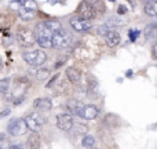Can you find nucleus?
<instances>
[{
	"instance_id": "1",
	"label": "nucleus",
	"mask_w": 157,
	"mask_h": 149,
	"mask_svg": "<svg viewBox=\"0 0 157 149\" xmlns=\"http://www.w3.org/2000/svg\"><path fill=\"white\" fill-rule=\"evenodd\" d=\"M52 35L54 33L44 25V22L37 24L35 28V36H36V43L43 49H51L54 47L52 44Z\"/></svg>"
},
{
	"instance_id": "2",
	"label": "nucleus",
	"mask_w": 157,
	"mask_h": 149,
	"mask_svg": "<svg viewBox=\"0 0 157 149\" xmlns=\"http://www.w3.org/2000/svg\"><path fill=\"white\" fill-rule=\"evenodd\" d=\"M24 60L25 62H28L29 65L36 66V68H40L44 62L47 61V55L44 51H40V50H33V51H26L24 53Z\"/></svg>"
},
{
	"instance_id": "3",
	"label": "nucleus",
	"mask_w": 157,
	"mask_h": 149,
	"mask_svg": "<svg viewBox=\"0 0 157 149\" xmlns=\"http://www.w3.org/2000/svg\"><path fill=\"white\" fill-rule=\"evenodd\" d=\"M17 40H18L19 46L25 47V49H29V47H32L36 43L35 32H32L28 28H19L18 32H17Z\"/></svg>"
},
{
	"instance_id": "4",
	"label": "nucleus",
	"mask_w": 157,
	"mask_h": 149,
	"mask_svg": "<svg viewBox=\"0 0 157 149\" xmlns=\"http://www.w3.org/2000/svg\"><path fill=\"white\" fill-rule=\"evenodd\" d=\"M72 43V36L68 30L59 29L57 32H54L52 35V44L57 49H66L69 44Z\"/></svg>"
},
{
	"instance_id": "5",
	"label": "nucleus",
	"mask_w": 157,
	"mask_h": 149,
	"mask_svg": "<svg viewBox=\"0 0 157 149\" xmlns=\"http://www.w3.org/2000/svg\"><path fill=\"white\" fill-rule=\"evenodd\" d=\"M28 130H29V128H28L26 122L22 119H11L10 123H8V133L14 137L24 135Z\"/></svg>"
},
{
	"instance_id": "6",
	"label": "nucleus",
	"mask_w": 157,
	"mask_h": 149,
	"mask_svg": "<svg viewBox=\"0 0 157 149\" xmlns=\"http://www.w3.org/2000/svg\"><path fill=\"white\" fill-rule=\"evenodd\" d=\"M25 122H26V124H28V128L32 130L33 133H36V131L41 130V127L44 126L46 120H44V117L41 116L39 112H33V113L28 115L26 119H25Z\"/></svg>"
},
{
	"instance_id": "7",
	"label": "nucleus",
	"mask_w": 157,
	"mask_h": 149,
	"mask_svg": "<svg viewBox=\"0 0 157 149\" xmlns=\"http://www.w3.org/2000/svg\"><path fill=\"white\" fill-rule=\"evenodd\" d=\"M77 13L80 15V18L86 19V21H90L95 17V8L92 6V3H88V2H81L77 7Z\"/></svg>"
},
{
	"instance_id": "8",
	"label": "nucleus",
	"mask_w": 157,
	"mask_h": 149,
	"mask_svg": "<svg viewBox=\"0 0 157 149\" xmlns=\"http://www.w3.org/2000/svg\"><path fill=\"white\" fill-rule=\"evenodd\" d=\"M98 115H99V109H98L95 105L90 104V105H84L83 108H81L78 116L84 120H94L98 117Z\"/></svg>"
},
{
	"instance_id": "9",
	"label": "nucleus",
	"mask_w": 157,
	"mask_h": 149,
	"mask_svg": "<svg viewBox=\"0 0 157 149\" xmlns=\"http://www.w3.org/2000/svg\"><path fill=\"white\" fill-rule=\"evenodd\" d=\"M57 126L62 131H69L73 127V119L69 113H61L57 116Z\"/></svg>"
},
{
	"instance_id": "10",
	"label": "nucleus",
	"mask_w": 157,
	"mask_h": 149,
	"mask_svg": "<svg viewBox=\"0 0 157 149\" xmlns=\"http://www.w3.org/2000/svg\"><path fill=\"white\" fill-rule=\"evenodd\" d=\"M71 26L73 28L76 32H88L90 29H91V22L90 21H86V19L83 18H77V17H75V18H71Z\"/></svg>"
},
{
	"instance_id": "11",
	"label": "nucleus",
	"mask_w": 157,
	"mask_h": 149,
	"mask_svg": "<svg viewBox=\"0 0 157 149\" xmlns=\"http://www.w3.org/2000/svg\"><path fill=\"white\" fill-rule=\"evenodd\" d=\"M33 108L37 112H50L52 108V102L50 98H37L33 101Z\"/></svg>"
},
{
	"instance_id": "12",
	"label": "nucleus",
	"mask_w": 157,
	"mask_h": 149,
	"mask_svg": "<svg viewBox=\"0 0 157 149\" xmlns=\"http://www.w3.org/2000/svg\"><path fill=\"white\" fill-rule=\"evenodd\" d=\"M83 106L84 105H81L77 100H68L65 104V109L68 111V113L69 115H77V116H78V113H80Z\"/></svg>"
},
{
	"instance_id": "13",
	"label": "nucleus",
	"mask_w": 157,
	"mask_h": 149,
	"mask_svg": "<svg viewBox=\"0 0 157 149\" xmlns=\"http://www.w3.org/2000/svg\"><path fill=\"white\" fill-rule=\"evenodd\" d=\"M145 36L149 41L152 43H157V24H149L145 28Z\"/></svg>"
},
{
	"instance_id": "14",
	"label": "nucleus",
	"mask_w": 157,
	"mask_h": 149,
	"mask_svg": "<svg viewBox=\"0 0 157 149\" xmlns=\"http://www.w3.org/2000/svg\"><path fill=\"white\" fill-rule=\"evenodd\" d=\"M41 147V139H40V135L36 133H33L32 135L28 138V142H26V149H40Z\"/></svg>"
},
{
	"instance_id": "15",
	"label": "nucleus",
	"mask_w": 157,
	"mask_h": 149,
	"mask_svg": "<svg viewBox=\"0 0 157 149\" xmlns=\"http://www.w3.org/2000/svg\"><path fill=\"white\" fill-rule=\"evenodd\" d=\"M18 14H19V18H21L22 21H30V19H33L36 17V10L22 6V8L18 11Z\"/></svg>"
},
{
	"instance_id": "16",
	"label": "nucleus",
	"mask_w": 157,
	"mask_h": 149,
	"mask_svg": "<svg viewBox=\"0 0 157 149\" xmlns=\"http://www.w3.org/2000/svg\"><path fill=\"white\" fill-rule=\"evenodd\" d=\"M106 40V44H108L109 47H116L120 44V40H121V37H120V35L117 32H114V30H110L109 32V35L105 37Z\"/></svg>"
},
{
	"instance_id": "17",
	"label": "nucleus",
	"mask_w": 157,
	"mask_h": 149,
	"mask_svg": "<svg viewBox=\"0 0 157 149\" xmlns=\"http://www.w3.org/2000/svg\"><path fill=\"white\" fill-rule=\"evenodd\" d=\"M66 76H68L69 81H71V83H73V84L78 83V81H80V79H81L80 71L76 69V68H68V69H66Z\"/></svg>"
},
{
	"instance_id": "18",
	"label": "nucleus",
	"mask_w": 157,
	"mask_h": 149,
	"mask_svg": "<svg viewBox=\"0 0 157 149\" xmlns=\"http://www.w3.org/2000/svg\"><path fill=\"white\" fill-rule=\"evenodd\" d=\"M30 73L35 75V77L37 79V80L43 81V80H46V79L50 76V71H48V69H46V68H36V69H32V71H30Z\"/></svg>"
},
{
	"instance_id": "19",
	"label": "nucleus",
	"mask_w": 157,
	"mask_h": 149,
	"mask_svg": "<svg viewBox=\"0 0 157 149\" xmlns=\"http://www.w3.org/2000/svg\"><path fill=\"white\" fill-rule=\"evenodd\" d=\"M145 13L150 17H157V2L156 0L145 2Z\"/></svg>"
},
{
	"instance_id": "20",
	"label": "nucleus",
	"mask_w": 157,
	"mask_h": 149,
	"mask_svg": "<svg viewBox=\"0 0 157 149\" xmlns=\"http://www.w3.org/2000/svg\"><path fill=\"white\" fill-rule=\"evenodd\" d=\"M44 25H46L47 28H48L50 30H51L52 33L57 32V30L62 29V26H61V22L57 21V19H46L44 21Z\"/></svg>"
},
{
	"instance_id": "21",
	"label": "nucleus",
	"mask_w": 157,
	"mask_h": 149,
	"mask_svg": "<svg viewBox=\"0 0 157 149\" xmlns=\"http://www.w3.org/2000/svg\"><path fill=\"white\" fill-rule=\"evenodd\" d=\"M125 24V21H123L121 18H119V17H112L110 19H108V22H106V25H108L109 28H116V26H120V25Z\"/></svg>"
},
{
	"instance_id": "22",
	"label": "nucleus",
	"mask_w": 157,
	"mask_h": 149,
	"mask_svg": "<svg viewBox=\"0 0 157 149\" xmlns=\"http://www.w3.org/2000/svg\"><path fill=\"white\" fill-rule=\"evenodd\" d=\"M94 144H95V138L92 135H84V138L81 139V145L84 148H91L94 147Z\"/></svg>"
},
{
	"instance_id": "23",
	"label": "nucleus",
	"mask_w": 157,
	"mask_h": 149,
	"mask_svg": "<svg viewBox=\"0 0 157 149\" xmlns=\"http://www.w3.org/2000/svg\"><path fill=\"white\" fill-rule=\"evenodd\" d=\"M10 79H3V80H0V92L2 94H6L8 90V87H10Z\"/></svg>"
},
{
	"instance_id": "24",
	"label": "nucleus",
	"mask_w": 157,
	"mask_h": 149,
	"mask_svg": "<svg viewBox=\"0 0 157 149\" xmlns=\"http://www.w3.org/2000/svg\"><path fill=\"white\" fill-rule=\"evenodd\" d=\"M109 32H110V28H109L108 25H101V26H98V29H97V33H98V35L105 36V37L109 35Z\"/></svg>"
},
{
	"instance_id": "25",
	"label": "nucleus",
	"mask_w": 157,
	"mask_h": 149,
	"mask_svg": "<svg viewBox=\"0 0 157 149\" xmlns=\"http://www.w3.org/2000/svg\"><path fill=\"white\" fill-rule=\"evenodd\" d=\"M76 131L77 134H84V135H88V127L83 123H77L76 124Z\"/></svg>"
},
{
	"instance_id": "26",
	"label": "nucleus",
	"mask_w": 157,
	"mask_h": 149,
	"mask_svg": "<svg viewBox=\"0 0 157 149\" xmlns=\"http://www.w3.org/2000/svg\"><path fill=\"white\" fill-rule=\"evenodd\" d=\"M8 6H10L11 10H21L22 6H24V2H19V0H13V2L8 3Z\"/></svg>"
},
{
	"instance_id": "27",
	"label": "nucleus",
	"mask_w": 157,
	"mask_h": 149,
	"mask_svg": "<svg viewBox=\"0 0 157 149\" xmlns=\"http://www.w3.org/2000/svg\"><path fill=\"white\" fill-rule=\"evenodd\" d=\"M24 7H28V8H33V10H36V3L32 2V0H25L24 2Z\"/></svg>"
},
{
	"instance_id": "28",
	"label": "nucleus",
	"mask_w": 157,
	"mask_h": 149,
	"mask_svg": "<svg viewBox=\"0 0 157 149\" xmlns=\"http://www.w3.org/2000/svg\"><path fill=\"white\" fill-rule=\"evenodd\" d=\"M138 36H139V30H134V32H130V39H131V41H135Z\"/></svg>"
},
{
	"instance_id": "29",
	"label": "nucleus",
	"mask_w": 157,
	"mask_h": 149,
	"mask_svg": "<svg viewBox=\"0 0 157 149\" xmlns=\"http://www.w3.org/2000/svg\"><path fill=\"white\" fill-rule=\"evenodd\" d=\"M0 149H11V145H8L6 139H2V145H0Z\"/></svg>"
},
{
	"instance_id": "30",
	"label": "nucleus",
	"mask_w": 157,
	"mask_h": 149,
	"mask_svg": "<svg viewBox=\"0 0 157 149\" xmlns=\"http://www.w3.org/2000/svg\"><path fill=\"white\" fill-rule=\"evenodd\" d=\"M152 57L155 58V60H157V43L153 46V50H152Z\"/></svg>"
},
{
	"instance_id": "31",
	"label": "nucleus",
	"mask_w": 157,
	"mask_h": 149,
	"mask_svg": "<svg viewBox=\"0 0 157 149\" xmlns=\"http://www.w3.org/2000/svg\"><path fill=\"white\" fill-rule=\"evenodd\" d=\"M11 149H26V148L21 144H17V145H11Z\"/></svg>"
},
{
	"instance_id": "32",
	"label": "nucleus",
	"mask_w": 157,
	"mask_h": 149,
	"mask_svg": "<svg viewBox=\"0 0 157 149\" xmlns=\"http://www.w3.org/2000/svg\"><path fill=\"white\" fill-rule=\"evenodd\" d=\"M127 13V8L124 7V6H120L119 7V14H125Z\"/></svg>"
},
{
	"instance_id": "33",
	"label": "nucleus",
	"mask_w": 157,
	"mask_h": 149,
	"mask_svg": "<svg viewBox=\"0 0 157 149\" xmlns=\"http://www.w3.org/2000/svg\"><path fill=\"white\" fill-rule=\"evenodd\" d=\"M57 79H58V75H55V76H54V77H52V79H51V80H50V81H48V84H47V87H51V86H52V83H54V81H55V80H57Z\"/></svg>"
},
{
	"instance_id": "34",
	"label": "nucleus",
	"mask_w": 157,
	"mask_h": 149,
	"mask_svg": "<svg viewBox=\"0 0 157 149\" xmlns=\"http://www.w3.org/2000/svg\"><path fill=\"white\" fill-rule=\"evenodd\" d=\"M8 113H10V109H6V111H3V112H2V115H0V116L4 117V116H7Z\"/></svg>"
},
{
	"instance_id": "35",
	"label": "nucleus",
	"mask_w": 157,
	"mask_h": 149,
	"mask_svg": "<svg viewBox=\"0 0 157 149\" xmlns=\"http://www.w3.org/2000/svg\"><path fill=\"white\" fill-rule=\"evenodd\" d=\"M156 19H157V17H156Z\"/></svg>"
}]
</instances>
